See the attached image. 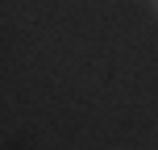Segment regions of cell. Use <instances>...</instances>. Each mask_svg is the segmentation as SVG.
Here are the masks:
<instances>
[{"label":"cell","instance_id":"1","mask_svg":"<svg viewBox=\"0 0 158 150\" xmlns=\"http://www.w3.org/2000/svg\"><path fill=\"white\" fill-rule=\"evenodd\" d=\"M150 8H154V13H158V0H150Z\"/></svg>","mask_w":158,"mask_h":150}]
</instances>
